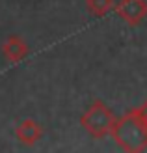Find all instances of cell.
<instances>
[{"instance_id": "277c9868", "label": "cell", "mask_w": 147, "mask_h": 153, "mask_svg": "<svg viewBox=\"0 0 147 153\" xmlns=\"http://www.w3.org/2000/svg\"><path fill=\"white\" fill-rule=\"evenodd\" d=\"M15 136L24 146H34L35 142H39L43 138V127L35 120H22L15 127Z\"/></svg>"}, {"instance_id": "6da1fadb", "label": "cell", "mask_w": 147, "mask_h": 153, "mask_svg": "<svg viewBox=\"0 0 147 153\" xmlns=\"http://www.w3.org/2000/svg\"><path fill=\"white\" fill-rule=\"evenodd\" d=\"M110 136L125 153H143L147 149V125L136 108L115 118Z\"/></svg>"}, {"instance_id": "8992f818", "label": "cell", "mask_w": 147, "mask_h": 153, "mask_svg": "<svg viewBox=\"0 0 147 153\" xmlns=\"http://www.w3.org/2000/svg\"><path fill=\"white\" fill-rule=\"evenodd\" d=\"M86 6L93 17H104L115 7V2L114 0H86Z\"/></svg>"}, {"instance_id": "3957f363", "label": "cell", "mask_w": 147, "mask_h": 153, "mask_svg": "<svg viewBox=\"0 0 147 153\" xmlns=\"http://www.w3.org/2000/svg\"><path fill=\"white\" fill-rule=\"evenodd\" d=\"M115 13L130 26H138L147 17V2L145 0H119L115 6Z\"/></svg>"}, {"instance_id": "5b68a950", "label": "cell", "mask_w": 147, "mask_h": 153, "mask_svg": "<svg viewBox=\"0 0 147 153\" xmlns=\"http://www.w3.org/2000/svg\"><path fill=\"white\" fill-rule=\"evenodd\" d=\"M28 52H30V47L19 36H10L2 45V54L11 64H17L21 60H24L28 56Z\"/></svg>"}, {"instance_id": "7a4b0ae2", "label": "cell", "mask_w": 147, "mask_h": 153, "mask_svg": "<svg viewBox=\"0 0 147 153\" xmlns=\"http://www.w3.org/2000/svg\"><path fill=\"white\" fill-rule=\"evenodd\" d=\"M115 121V114L112 112L110 106H106L100 99L93 101L89 105V108L80 116V125L91 138H106L110 134L112 127Z\"/></svg>"}, {"instance_id": "52a82bcc", "label": "cell", "mask_w": 147, "mask_h": 153, "mask_svg": "<svg viewBox=\"0 0 147 153\" xmlns=\"http://www.w3.org/2000/svg\"><path fill=\"white\" fill-rule=\"evenodd\" d=\"M136 112L140 114V118L145 121V125H147V99H145V101H143V103H142V105L136 108Z\"/></svg>"}]
</instances>
